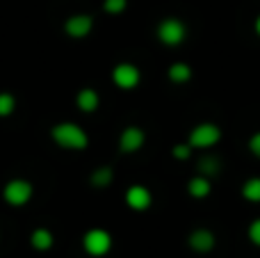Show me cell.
Masks as SVG:
<instances>
[{"label":"cell","instance_id":"5","mask_svg":"<svg viewBox=\"0 0 260 258\" xmlns=\"http://www.w3.org/2000/svg\"><path fill=\"white\" fill-rule=\"evenodd\" d=\"M157 35H160V39L165 41V44L169 46H176L183 41L185 37V27L180 21H176V18H167V21H162L160 30H157Z\"/></svg>","mask_w":260,"mask_h":258},{"label":"cell","instance_id":"16","mask_svg":"<svg viewBox=\"0 0 260 258\" xmlns=\"http://www.w3.org/2000/svg\"><path fill=\"white\" fill-rule=\"evenodd\" d=\"M244 197L251 201H260V178H251L244 185Z\"/></svg>","mask_w":260,"mask_h":258},{"label":"cell","instance_id":"13","mask_svg":"<svg viewBox=\"0 0 260 258\" xmlns=\"http://www.w3.org/2000/svg\"><path fill=\"white\" fill-rule=\"evenodd\" d=\"M169 78L174 82H185L189 78V67H185V64H174V67L169 69Z\"/></svg>","mask_w":260,"mask_h":258},{"label":"cell","instance_id":"10","mask_svg":"<svg viewBox=\"0 0 260 258\" xmlns=\"http://www.w3.org/2000/svg\"><path fill=\"white\" fill-rule=\"evenodd\" d=\"M144 142V133L139 128H126L121 135V149L123 151H137Z\"/></svg>","mask_w":260,"mask_h":258},{"label":"cell","instance_id":"15","mask_svg":"<svg viewBox=\"0 0 260 258\" xmlns=\"http://www.w3.org/2000/svg\"><path fill=\"white\" fill-rule=\"evenodd\" d=\"M189 192H192L194 197H206L208 192H210V185H208L206 178H194V181L189 183Z\"/></svg>","mask_w":260,"mask_h":258},{"label":"cell","instance_id":"8","mask_svg":"<svg viewBox=\"0 0 260 258\" xmlns=\"http://www.w3.org/2000/svg\"><path fill=\"white\" fill-rule=\"evenodd\" d=\"M212 245H215V238H212L210 231L199 229V231H194L192 236H189V247L197 251H208V249H212Z\"/></svg>","mask_w":260,"mask_h":258},{"label":"cell","instance_id":"4","mask_svg":"<svg viewBox=\"0 0 260 258\" xmlns=\"http://www.w3.org/2000/svg\"><path fill=\"white\" fill-rule=\"evenodd\" d=\"M32 195V187L27 181H12L5 187V199L12 206H23Z\"/></svg>","mask_w":260,"mask_h":258},{"label":"cell","instance_id":"20","mask_svg":"<svg viewBox=\"0 0 260 258\" xmlns=\"http://www.w3.org/2000/svg\"><path fill=\"white\" fill-rule=\"evenodd\" d=\"M249 238H251L256 245H260V219H256V222L251 224V229H249Z\"/></svg>","mask_w":260,"mask_h":258},{"label":"cell","instance_id":"3","mask_svg":"<svg viewBox=\"0 0 260 258\" xmlns=\"http://www.w3.org/2000/svg\"><path fill=\"white\" fill-rule=\"evenodd\" d=\"M219 128L212 126V123H203V126H197L192 131V137H189V142H192V146H199V149H206V146H212L219 142Z\"/></svg>","mask_w":260,"mask_h":258},{"label":"cell","instance_id":"12","mask_svg":"<svg viewBox=\"0 0 260 258\" xmlns=\"http://www.w3.org/2000/svg\"><path fill=\"white\" fill-rule=\"evenodd\" d=\"M32 245H35L37 249H48V247L53 245V236H50L46 229H39V231L32 233Z\"/></svg>","mask_w":260,"mask_h":258},{"label":"cell","instance_id":"19","mask_svg":"<svg viewBox=\"0 0 260 258\" xmlns=\"http://www.w3.org/2000/svg\"><path fill=\"white\" fill-rule=\"evenodd\" d=\"M123 7H126V0H105V9H108V12H112V14L121 12Z\"/></svg>","mask_w":260,"mask_h":258},{"label":"cell","instance_id":"22","mask_svg":"<svg viewBox=\"0 0 260 258\" xmlns=\"http://www.w3.org/2000/svg\"><path fill=\"white\" fill-rule=\"evenodd\" d=\"M251 151L256 155H260V133L258 135H253V140H251Z\"/></svg>","mask_w":260,"mask_h":258},{"label":"cell","instance_id":"1","mask_svg":"<svg viewBox=\"0 0 260 258\" xmlns=\"http://www.w3.org/2000/svg\"><path fill=\"white\" fill-rule=\"evenodd\" d=\"M53 137L64 149H85L87 146V135L76 123H59V126H55Z\"/></svg>","mask_w":260,"mask_h":258},{"label":"cell","instance_id":"17","mask_svg":"<svg viewBox=\"0 0 260 258\" xmlns=\"http://www.w3.org/2000/svg\"><path fill=\"white\" fill-rule=\"evenodd\" d=\"M217 169H219V160H217V158L208 155V158L201 160V172L203 174H217Z\"/></svg>","mask_w":260,"mask_h":258},{"label":"cell","instance_id":"9","mask_svg":"<svg viewBox=\"0 0 260 258\" xmlns=\"http://www.w3.org/2000/svg\"><path fill=\"white\" fill-rule=\"evenodd\" d=\"M91 30V18L89 16H73L67 21V32L71 37H85Z\"/></svg>","mask_w":260,"mask_h":258},{"label":"cell","instance_id":"18","mask_svg":"<svg viewBox=\"0 0 260 258\" xmlns=\"http://www.w3.org/2000/svg\"><path fill=\"white\" fill-rule=\"evenodd\" d=\"M14 110V96L12 94H0V117L9 114Z\"/></svg>","mask_w":260,"mask_h":258},{"label":"cell","instance_id":"6","mask_svg":"<svg viewBox=\"0 0 260 258\" xmlns=\"http://www.w3.org/2000/svg\"><path fill=\"white\" fill-rule=\"evenodd\" d=\"M112 76H114V82H117L119 87H123V89L135 87L139 80V71L133 67V64H119V67L114 69Z\"/></svg>","mask_w":260,"mask_h":258},{"label":"cell","instance_id":"23","mask_svg":"<svg viewBox=\"0 0 260 258\" xmlns=\"http://www.w3.org/2000/svg\"><path fill=\"white\" fill-rule=\"evenodd\" d=\"M256 30L260 32V16H258V21H256Z\"/></svg>","mask_w":260,"mask_h":258},{"label":"cell","instance_id":"21","mask_svg":"<svg viewBox=\"0 0 260 258\" xmlns=\"http://www.w3.org/2000/svg\"><path fill=\"white\" fill-rule=\"evenodd\" d=\"M174 155H176V158H187V155H189V149H187V146H176V149H174Z\"/></svg>","mask_w":260,"mask_h":258},{"label":"cell","instance_id":"14","mask_svg":"<svg viewBox=\"0 0 260 258\" xmlns=\"http://www.w3.org/2000/svg\"><path fill=\"white\" fill-rule=\"evenodd\" d=\"M110 181H112V169H108V167H101L99 172H94V176H91V183L99 187H105Z\"/></svg>","mask_w":260,"mask_h":258},{"label":"cell","instance_id":"11","mask_svg":"<svg viewBox=\"0 0 260 258\" xmlns=\"http://www.w3.org/2000/svg\"><path fill=\"white\" fill-rule=\"evenodd\" d=\"M78 105H80L85 112H91V110L99 105V94H96L94 89H82L80 94H78Z\"/></svg>","mask_w":260,"mask_h":258},{"label":"cell","instance_id":"7","mask_svg":"<svg viewBox=\"0 0 260 258\" xmlns=\"http://www.w3.org/2000/svg\"><path fill=\"white\" fill-rule=\"evenodd\" d=\"M126 201H128L130 208L144 210V208H148V206H151V195H148L146 187L135 185V187H130V190L126 192Z\"/></svg>","mask_w":260,"mask_h":258},{"label":"cell","instance_id":"2","mask_svg":"<svg viewBox=\"0 0 260 258\" xmlns=\"http://www.w3.org/2000/svg\"><path fill=\"white\" fill-rule=\"evenodd\" d=\"M110 245H112V238L108 236L105 231L101 229H94L85 236V249L89 251L91 256H103L110 251Z\"/></svg>","mask_w":260,"mask_h":258}]
</instances>
